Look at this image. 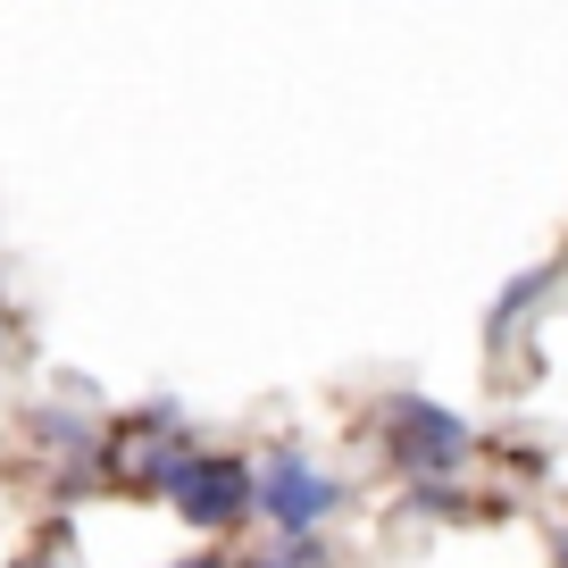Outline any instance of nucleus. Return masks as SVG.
Instances as JSON below:
<instances>
[{
    "instance_id": "7ed1b4c3",
    "label": "nucleus",
    "mask_w": 568,
    "mask_h": 568,
    "mask_svg": "<svg viewBox=\"0 0 568 568\" xmlns=\"http://www.w3.org/2000/svg\"><path fill=\"white\" fill-rule=\"evenodd\" d=\"M160 494L184 527H234V518H251V460H234V452H184Z\"/></svg>"
},
{
    "instance_id": "1a4fd4ad",
    "label": "nucleus",
    "mask_w": 568,
    "mask_h": 568,
    "mask_svg": "<svg viewBox=\"0 0 568 568\" xmlns=\"http://www.w3.org/2000/svg\"><path fill=\"white\" fill-rule=\"evenodd\" d=\"M243 568H293V560H243Z\"/></svg>"
},
{
    "instance_id": "f03ea898",
    "label": "nucleus",
    "mask_w": 568,
    "mask_h": 568,
    "mask_svg": "<svg viewBox=\"0 0 568 568\" xmlns=\"http://www.w3.org/2000/svg\"><path fill=\"white\" fill-rule=\"evenodd\" d=\"M385 452L409 477H452V468L477 452V426L444 402H418V393H393L385 402Z\"/></svg>"
},
{
    "instance_id": "6e6552de",
    "label": "nucleus",
    "mask_w": 568,
    "mask_h": 568,
    "mask_svg": "<svg viewBox=\"0 0 568 568\" xmlns=\"http://www.w3.org/2000/svg\"><path fill=\"white\" fill-rule=\"evenodd\" d=\"M18 568H68V560H18Z\"/></svg>"
},
{
    "instance_id": "423d86ee",
    "label": "nucleus",
    "mask_w": 568,
    "mask_h": 568,
    "mask_svg": "<svg viewBox=\"0 0 568 568\" xmlns=\"http://www.w3.org/2000/svg\"><path fill=\"white\" fill-rule=\"evenodd\" d=\"M176 568H226V560H217V551H193V560H176Z\"/></svg>"
},
{
    "instance_id": "f257e3e1",
    "label": "nucleus",
    "mask_w": 568,
    "mask_h": 568,
    "mask_svg": "<svg viewBox=\"0 0 568 568\" xmlns=\"http://www.w3.org/2000/svg\"><path fill=\"white\" fill-rule=\"evenodd\" d=\"M343 510V485L310 460L302 444H267L251 468V518H267L276 535H318Z\"/></svg>"
},
{
    "instance_id": "39448f33",
    "label": "nucleus",
    "mask_w": 568,
    "mask_h": 568,
    "mask_svg": "<svg viewBox=\"0 0 568 568\" xmlns=\"http://www.w3.org/2000/svg\"><path fill=\"white\" fill-rule=\"evenodd\" d=\"M34 435H42V452H59V460H84L92 452L84 418H68V409H34Z\"/></svg>"
},
{
    "instance_id": "0eeeda50",
    "label": "nucleus",
    "mask_w": 568,
    "mask_h": 568,
    "mask_svg": "<svg viewBox=\"0 0 568 568\" xmlns=\"http://www.w3.org/2000/svg\"><path fill=\"white\" fill-rule=\"evenodd\" d=\"M551 560H560V568H568V527H560V535H551Z\"/></svg>"
},
{
    "instance_id": "20e7f679",
    "label": "nucleus",
    "mask_w": 568,
    "mask_h": 568,
    "mask_svg": "<svg viewBox=\"0 0 568 568\" xmlns=\"http://www.w3.org/2000/svg\"><path fill=\"white\" fill-rule=\"evenodd\" d=\"M544 284H551V267H527V276H518L510 293H501V302H494V318H485V343H501V335H510V326L527 318V302H535V293H544Z\"/></svg>"
}]
</instances>
